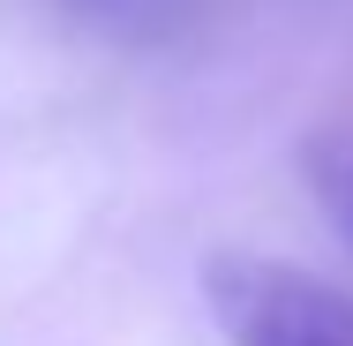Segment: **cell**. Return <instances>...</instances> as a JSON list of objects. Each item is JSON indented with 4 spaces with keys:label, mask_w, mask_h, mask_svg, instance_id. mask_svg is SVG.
I'll list each match as a JSON object with an SVG mask.
<instances>
[{
    "label": "cell",
    "mask_w": 353,
    "mask_h": 346,
    "mask_svg": "<svg viewBox=\"0 0 353 346\" xmlns=\"http://www.w3.org/2000/svg\"><path fill=\"white\" fill-rule=\"evenodd\" d=\"M218 324L233 346H353V301L323 278L271 256H211L203 264Z\"/></svg>",
    "instance_id": "cell-1"
},
{
    "label": "cell",
    "mask_w": 353,
    "mask_h": 346,
    "mask_svg": "<svg viewBox=\"0 0 353 346\" xmlns=\"http://www.w3.org/2000/svg\"><path fill=\"white\" fill-rule=\"evenodd\" d=\"M308 181H316L323 211L339 218V233L353 241V151H316V158H308Z\"/></svg>",
    "instance_id": "cell-2"
},
{
    "label": "cell",
    "mask_w": 353,
    "mask_h": 346,
    "mask_svg": "<svg viewBox=\"0 0 353 346\" xmlns=\"http://www.w3.org/2000/svg\"><path fill=\"white\" fill-rule=\"evenodd\" d=\"M83 8H98V15H136L143 0H83Z\"/></svg>",
    "instance_id": "cell-3"
}]
</instances>
